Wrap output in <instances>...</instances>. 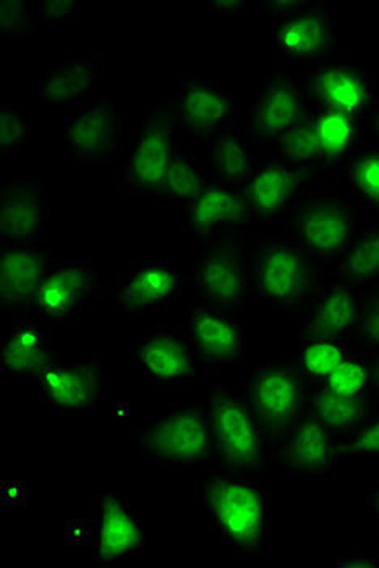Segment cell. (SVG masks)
Instances as JSON below:
<instances>
[{
    "label": "cell",
    "mask_w": 379,
    "mask_h": 568,
    "mask_svg": "<svg viewBox=\"0 0 379 568\" xmlns=\"http://www.w3.org/2000/svg\"><path fill=\"white\" fill-rule=\"evenodd\" d=\"M199 493L211 529L235 556H265L272 542L273 507L262 484L232 469H214Z\"/></svg>",
    "instance_id": "6da1fadb"
},
{
    "label": "cell",
    "mask_w": 379,
    "mask_h": 568,
    "mask_svg": "<svg viewBox=\"0 0 379 568\" xmlns=\"http://www.w3.org/2000/svg\"><path fill=\"white\" fill-rule=\"evenodd\" d=\"M140 454L146 462L166 466H198L214 452L211 416L203 406L182 403L160 415L143 417Z\"/></svg>",
    "instance_id": "7a4b0ae2"
},
{
    "label": "cell",
    "mask_w": 379,
    "mask_h": 568,
    "mask_svg": "<svg viewBox=\"0 0 379 568\" xmlns=\"http://www.w3.org/2000/svg\"><path fill=\"white\" fill-rule=\"evenodd\" d=\"M214 450L224 468L237 473H266L272 468V448L253 415L247 398L227 385H214L209 394Z\"/></svg>",
    "instance_id": "3957f363"
},
{
    "label": "cell",
    "mask_w": 379,
    "mask_h": 568,
    "mask_svg": "<svg viewBox=\"0 0 379 568\" xmlns=\"http://www.w3.org/2000/svg\"><path fill=\"white\" fill-rule=\"evenodd\" d=\"M178 149L177 119L168 97L145 106L142 125L119 179L121 194L157 195Z\"/></svg>",
    "instance_id": "277c9868"
},
{
    "label": "cell",
    "mask_w": 379,
    "mask_h": 568,
    "mask_svg": "<svg viewBox=\"0 0 379 568\" xmlns=\"http://www.w3.org/2000/svg\"><path fill=\"white\" fill-rule=\"evenodd\" d=\"M245 398L262 429L279 437L286 436L311 409L300 367L284 361L253 367Z\"/></svg>",
    "instance_id": "5b68a950"
},
{
    "label": "cell",
    "mask_w": 379,
    "mask_h": 568,
    "mask_svg": "<svg viewBox=\"0 0 379 568\" xmlns=\"http://www.w3.org/2000/svg\"><path fill=\"white\" fill-rule=\"evenodd\" d=\"M256 291L266 306H300L314 290V268L301 248L284 242H268L253 266Z\"/></svg>",
    "instance_id": "8992f818"
},
{
    "label": "cell",
    "mask_w": 379,
    "mask_h": 568,
    "mask_svg": "<svg viewBox=\"0 0 379 568\" xmlns=\"http://www.w3.org/2000/svg\"><path fill=\"white\" fill-rule=\"evenodd\" d=\"M132 356L151 381L164 388L192 387L195 382L196 357L190 346L184 325H168L143 333L132 339Z\"/></svg>",
    "instance_id": "52a82bcc"
},
{
    "label": "cell",
    "mask_w": 379,
    "mask_h": 568,
    "mask_svg": "<svg viewBox=\"0 0 379 568\" xmlns=\"http://www.w3.org/2000/svg\"><path fill=\"white\" fill-rule=\"evenodd\" d=\"M122 119L107 97L84 101L65 119V161H109L122 149Z\"/></svg>",
    "instance_id": "ba28073f"
},
{
    "label": "cell",
    "mask_w": 379,
    "mask_h": 568,
    "mask_svg": "<svg viewBox=\"0 0 379 568\" xmlns=\"http://www.w3.org/2000/svg\"><path fill=\"white\" fill-rule=\"evenodd\" d=\"M335 34V16L321 2H304L274 19V52L287 61L319 62L331 52Z\"/></svg>",
    "instance_id": "9c48e42d"
},
{
    "label": "cell",
    "mask_w": 379,
    "mask_h": 568,
    "mask_svg": "<svg viewBox=\"0 0 379 568\" xmlns=\"http://www.w3.org/2000/svg\"><path fill=\"white\" fill-rule=\"evenodd\" d=\"M147 542L142 515L117 494H101L94 503L93 559L103 566L139 557Z\"/></svg>",
    "instance_id": "30bf717a"
},
{
    "label": "cell",
    "mask_w": 379,
    "mask_h": 568,
    "mask_svg": "<svg viewBox=\"0 0 379 568\" xmlns=\"http://www.w3.org/2000/svg\"><path fill=\"white\" fill-rule=\"evenodd\" d=\"M96 266L88 261H61L52 263L42 280L31 311L48 324H66L75 321L90 308L96 296L93 278Z\"/></svg>",
    "instance_id": "8fae6325"
},
{
    "label": "cell",
    "mask_w": 379,
    "mask_h": 568,
    "mask_svg": "<svg viewBox=\"0 0 379 568\" xmlns=\"http://www.w3.org/2000/svg\"><path fill=\"white\" fill-rule=\"evenodd\" d=\"M247 287V265L238 242H217L196 258L195 291L199 303L234 311L244 303Z\"/></svg>",
    "instance_id": "7c38bea8"
},
{
    "label": "cell",
    "mask_w": 379,
    "mask_h": 568,
    "mask_svg": "<svg viewBox=\"0 0 379 568\" xmlns=\"http://www.w3.org/2000/svg\"><path fill=\"white\" fill-rule=\"evenodd\" d=\"M181 273L168 261H133L105 296L117 303L130 315H142L147 311H163L174 297L182 293Z\"/></svg>",
    "instance_id": "4fadbf2b"
},
{
    "label": "cell",
    "mask_w": 379,
    "mask_h": 568,
    "mask_svg": "<svg viewBox=\"0 0 379 568\" xmlns=\"http://www.w3.org/2000/svg\"><path fill=\"white\" fill-rule=\"evenodd\" d=\"M346 454L344 440H339L311 409L283 437L280 444L284 465L301 478H332Z\"/></svg>",
    "instance_id": "5bb4252c"
},
{
    "label": "cell",
    "mask_w": 379,
    "mask_h": 568,
    "mask_svg": "<svg viewBox=\"0 0 379 568\" xmlns=\"http://www.w3.org/2000/svg\"><path fill=\"white\" fill-rule=\"evenodd\" d=\"M54 413H88L100 405L104 387V364L101 354L61 364L52 361L34 377Z\"/></svg>",
    "instance_id": "9a60e30c"
},
{
    "label": "cell",
    "mask_w": 379,
    "mask_h": 568,
    "mask_svg": "<svg viewBox=\"0 0 379 568\" xmlns=\"http://www.w3.org/2000/svg\"><path fill=\"white\" fill-rule=\"evenodd\" d=\"M308 98L289 73L266 80L253 100L248 131L262 143H276L290 128L307 119Z\"/></svg>",
    "instance_id": "2e32d148"
},
{
    "label": "cell",
    "mask_w": 379,
    "mask_h": 568,
    "mask_svg": "<svg viewBox=\"0 0 379 568\" xmlns=\"http://www.w3.org/2000/svg\"><path fill=\"white\" fill-rule=\"evenodd\" d=\"M307 88L319 110H340L360 119L377 100V83L350 62H321L307 73Z\"/></svg>",
    "instance_id": "e0dca14e"
},
{
    "label": "cell",
    "mask_w": 379,
    "mask_h": 568,
    "mask_svg": "<svg viewBox=\"0 0 379 568\" xmlns=\"http://www.w3.org/2000/svg\"><path fill=\"white\" fill-rule=\"evenodd\" d=\"M182 325L202 363L231 364L244 354V329L234 312L192 306L184 312Z\"/></svg>",
    "instance_id": "ac0fdd59"
},
{
    "label": "cell",
    "mask_w": 379,
    "mask_h": 568,
    "mask_svg": "<svg viewBox=\"0 0 379 568\" xmlns=\"http://www.w3.org/2000/svg\"><path fill=\"white\" fill-rule=\"evenodd\" d=\"M356 219L347 206L336 202L305 203L294 219V233L310 254L336 261L349 248Z\"/></svg>",
    "instance_id": "d6986e66"
},
{
    "label": "cell",
    "mask_w": 379,
    "mask_h": 568,
    "mask_svg": "<svg viewBox=\"0 0 379 568\" xmlns=\"http://www.w3.org/2000/svg\"><path fill=\"white\" fill-rule=\"evenodd\" d=\"M44 184L37 178H17L0 184V244L24 245L44 230Z\"/></svg>",
    "instance_id": "ffe728a7"
},
{
    "label": "cell",
    "mask_w": 379,
    "mask_h": 568,
    "mask_svg": "<svg viewBox=\"0 0 379 568\" xmlns=\"http://www.w3.org/2000/svg\"><path fill=\"white\" fill-rule=\"evenodd\" d=\"M301 187L298 166L280 158H258L244 191L253 220L273 221L286 212Z\"/></svg>",
    "instance_id": "44dd1931"
},
{
    "label": "cell",
    "mask_w": 379,
    "mask_h": 568,
    "mask_svg": "<svg viewBox=\"0 0 379 568\" xmlns=\"http://www.w3.org/2000/svg\"><path fill=\"white\" fill-rule=\"evenodd\" d=\"M51 251L42 245L0 248V307H33L42 280L51 268Z\"/></svg>",
    "instance_id": "7402d4cb"
},
{
    "label": "cell",
    "mask_w": 379,
    "mask_h": 568,
    "mask_svg": "<svg viewBox=\"0 0 379 568\" xmlns=\"http://www.w3.org/2000/svg\"><path fill=\"white\" fill-rule=\"evenodd\" d=\"M178 124L196 139H213L231 128L234 97L219 80H190L178 94Z\"/></svg>",
    "instance_id": "603a6c76"
},
{
    "label": "cell",
    "mask_w": 379,
    "mask_h": 568,
    "mask_svg": "<svg viewBox=\"0 0 379 568\" xmlns=\"http://www.w3.org/2000/svg\"><path fill=\"white\" fill-rule=\"evenodd\" d=\"M253 221L244 191L223 181H208L187 209V227L196 237L221 230H240Z\"/></svg>",
    "instance_id": "cb8c5ba5"
},
{
    "label": "cell",
    "mask_w": 379,
    "mask_h": 568,
    "mask_svg": "<svg viewBox=\"0 0 379 568\" xmlns=\"http://www.w3.org/2000/svg\"><path fill=\"white\" fill-rule=\"evenodd\" d=\"M360 301L350 284L335 283L322 291L315 303L314 312L300 328L305 339L346 338L356 327Z\"/></svg>",
    "instance_id": "d4e9b609"
},
{
    "label": "cell",
    "mask_w": 379,
    "mask_h": 568,
    "mask_svg": "<svg viewBox=\"0 0 379 568\" xmlns=\"http://www.w3.org/2000/svg\"><path fill=\"white\" fill-rule=\"evenodd\" d=\"M51 333L34 322H21L3 338L0 372L9 377H37L52 363Z\"/></svg>",
    "instance_id": "484cf974"
},
{
    "label": "cell",
    "mask_w": 379,
    "mask_h": 568,
    "mask_svg": "<svg viewBox=\"0 0 379 568\" xmlns=\"http://www.w3.org/2000/svg\"><path fill=\"white\" fill-rule=\"evenodd\" d=\"M104 77V54L94 52L88 59L70 55L65 62L49 69L42 79L40 100L49 104L83 100Z\"/></svg>",
    "instance_id": "4316f807"
},
{
    "label": "cell",
    "mask_w": 379,
    "mask_h": 568,
    "mask_svg": "<svg viewBox=\"0 0 379 568\" xmlns=\"http://www.w3.org/2000/svg\"><path fill=\"white\" fill-rule=\"evenodd\" d=\"M211 161L223 182L244 187L255 170L258 156L253 153L250 142L244 135L227 128L213 136Z\"/></svg>",
    "instance_id": "83f0119b"
},
{
    "label": "cell",
    "mask_w": 379,
    "mask_h": 568,
    "mask_svg": "<svg viewBox=\"0 0 379 568\" xmlns=\"http://www.w3.org/2000/svg\"><path fill=\"white\" fill-rule=\"evenodd\" d=\"M311 413L332 433H346L367 419V395H339L322 385L311 395Z\"/></svg>",
    "instance_id": "f1b7e54d"
},
{
    "label": "cell",
    "mask_w": 379,
    "mask_h": 568,
    "mask_svg": "<svg viewBox=\"0 0 379 568\" xmlns=\"http://www.w3.org/2000/svg\"><path fill=\"white\" fill-rule=\"evenodd\" d=\"M360 119L340 110H319L315 118L316 139L322 160H336L352 152Z\"/></svg>",
    "instance_id": "f546056e"
},
{
    "label": "cell",
    "mask_w": 379,
    "mask_h": 568,
    "mask_svg": "<svg viewBox=\"0 0 379 568\" xmlns=\"http://www.w3.org/2000/svg\"><path fill=\"white\" fill-rule=\"evenodd\" d=\"M206 182H208L206 171L196 166L192 158L185 156L177 149L171 170L166 175V181L157 192V197L167 200L168 203H174V205L184 206L187 210L202 194Z\"/></svg>",
    "instance_id": "4dcf8cb0"
},
{
    "label": "cell",
    "mask_w": 379,
    "mask_h": 568,
    "mask_svg": "<svg viewBox=\"0 0 379 568\" xmlns=\"http://www.w3.org/2000/svg\"><path fill=\"white\" fill-rule=\"evenodd\" d=\"M350 354L347 338L305 339L298 346V367L310 381H322Z\"/></svg>",
    "instance_id": "1f68e13d"
},
{
    "label": "cell",
    "mask_w": 379,
    "mask_h": 568,
    "mask_svg": "<svg viewBox=\"0 0 379 568\" xmlns=\"http://www.w3.org/2000/svg\"><path fill=\"white\" fill-rule=\"evenodd\" d=\"M339 272L350 286L371 283L379 278V227L361 234L344 252Z\"/></svg>",
    "instance_id": "d6a6232c"
},
{
    "label": "cell",
    "mask_w": 379,
    "mask_h": 568,
    "mask_svg": "<svg viewBox=\"0 0 379 568\" xmlns=\"http://www.w3.org/2000/svg\"><path fill=\"white\" fill-rule=\"evenodd\" d=\"M280 160L295 166H314L321 163L318 139H316L315 118H307L295 124L276 142Z\"/></svg>",
    "instance_id": "836d02e7"
},
{
    "label": "cell",
    "mask_w": 379,
    "mask_h": 568,
    "mask_svg": "<svg viewBox=\"0 0 379 568\" xmlns=\"http://www.w3.org/2000/svg\"><path fill=\"white\" fill-rule=\"evenodd\" d=\"M347 179L361 202L379 210V149L354 153L347 163Z\"/></svg>",
    "instance_id": "e575fe53"
},
{
    "label": "cell",
    "mask_w": 379,
    "mask_h": 568,
    "mask_svg": "<svg viewBox=\"0 0 379 568\" xmlns=\"http://www.w3.org/2000/svg\"><path fill=\"white\" fill-rule=\"evenodd\" d=\"M322 385L339 395H365V392L370 390V378L363 354L350 353L325 378Z\"/></svg>",
    "instance_id": "d590c367"
},
{
    "label": "cell",
    "mask_w": 379,
    "mask_h": 568,
    "mask_svg": "<svg viewBox=\"0 0 379 568\" xmlns=\"http://www.w3.org/2000/svg\"><path fill=\"white\" fill-rule=\"evenodd\" d=\"M33 136L24 104H10L0 112V152L13 154Z\"/></svg>",
    "instance_id": "8d00e7d4"
},
{
    "label": "cell",
    "mask_w": 379,
    "mask_h": 568,
    "mask_svg": "<svg viewBox=\"0 0 379 568\" xmlns=\"http://www.w3.org/2000/svg\"><path fill=\"white\" fill-rule=\"evenodd\" d=\"M344 445L347 454L379 455V415L361 420Z\"/></svg>",
    "instance_id": "74e56055"
},
{
    "label": "cell",
    "mask_w": 379,
    "mask_h": 568,
    "mask_svg": "<svg viewBox=\"0 0 379 568\" xmlns=\"http://www.w3.org/2000/svg\"><path fill=\"white\" fill-rule=\"evenodd\" d=\"M31 16L21 0L0 2V33L3 38L21 37L30 28Z\"/></svg>",
    "instance_id": "f35d334b"
},
{
    "label": "cell",
    "mask_w": 379,
    "mask_h": 568,
    "mask_svg": "<svg viewBox=\"0 0 379 568\" xmlns=\"http://www.w3.org/2000/svg\"><path fill=\"white\" fill-rule=\"evenodd\" d=\"M38 22L45 27L52 24H65V27H75L79 23V2L76 0H52V2H41L37 12Z\"/></svg>",
    "instance_id": "ab89813d"
},
{
    "label": "cell",
    "mask_w": 379,
    "mask_h": 568,
    "mask_svg": "<svg viewBox=\"0 0 379 568\" xmlns=\"http://www.w3.org/2000/svg\"><path fill=\"white\" fill-rule=\"evenodd\" d=\"M356 325L360 342L379 354V296L360 304Z\"/></svg>",
    "instance_id": "60d3db41"
},
{
    "label": "cell",
    "mask_w": 379,
    "mask_h": 568,
    "mask_svg": "<svg viewBox=\"0 0 379 568\" xmlns=\"http://www.w3.org/2000/svg\"><path fill=\"white\" fill-rule=\"evenodd\" d=\"M368 378H370V390L379 396V354L368 363Z\"/></svg>",
    "instance_id": "b9f144b4"
},
{
    "label": "cell",
    "mask_w": 379,
    "mask_h": 568,
    "mask_svg": "<svg viewBox=\"0 0 379 568\" xmlns=\"http://www.w3.org/2000/svg\"><path fill=\"white\" fill-rule=\"evenodd\" d=\"M240 3L238 2H214L209 3V10H217V12H223V10L229 9H238Z\"/></svg>",
    "instance_id": "7bdbcfd3"
},
{
    "label": "cell",
    "mask_w": 379,
    "mask_h": 568,
    "mask_svg": "<svg viewBox=\"0 0 379 568\" xmlns=\"http://www.w3.org/2000/svg\"><path fill=\"white\" fill-rule=\"evenodd\" d=\"M371 503H373L375 510H377L378 520H379V487L377 490H375L373 499H371Z\"/></svg>",
    "instance_id": "ee69618b"
},
{
    "label": "cell",
    "mask_w": 379,
    "mask_h": 568,
    "mask_svg": "<svg viewBox=\"0 0 379 568\" xmlns=\"http://www.w3.org/2000/svg\"><path fill=\"white\" fill-rule=\"evenodd\" d=\"M375 132H377V136L379 140V106L377 112H375Z\"/></svg>",
    "instance_id": "f6af8a7d"
}]
</instances>
